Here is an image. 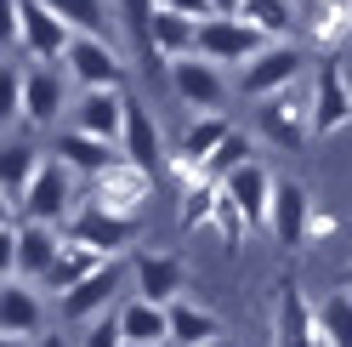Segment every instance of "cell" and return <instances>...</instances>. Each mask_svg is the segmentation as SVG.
Returning <instances> with one entry per match:
<instances>
[{
	"mask_svg": "<svg viewBox=\"0 0 352 347\" xmlns=\"http://www.w3.org/2000/svg\"><path fill=\"white\" fill-rule=\"evenodd\" d=\"M6 17H12V40L17 52L34 57V63H63L74 46V29L46 6V0H6Z\"/></svg>",
	"mask_w": 352,
	"mask_h": 347,
	"instance_id": "obj_1",
	"label": "cell"
},
{
	"mask_svg": "<svg viewBox=\"0 0 352 347\" xmlns=\"http://www.w3.org/2000/svg\"><path fill=\"white\" fill-rule=\"evenodd\" d=\"M63 251V233L57 228H40V222H23V216H6L0 222V256H6V279H23V285H40L52 273Z\"/></svg>",
	"mask_w": 352,
	"mask_h": 347,
	"instance_id": "obj_2",
	"label": "cell"
},
{
	"mask_svg": "<svg viewBox=\"0 0 352 347\" xmlns=\"http://www.w3.org/2000/svg\"><path fill=\"white\" fill-rule=\"evenodd\" d=\"M301 80H313V57H307V46H301V40H273L256 63L239 69V92L256 97V103H267L278 92H290V85H301Z\"/></svg>",
	"mask_w": 352,
	"mask_h": 347,
	"instance_id": "obj_3",
	"label": "cell"
},
{
	"mask_svg": "<svg viewBox=\"0 0 352 347\" xmlns=\"http://www.w3.org/2000/svg\"><path fill=\"white\" fill-rule=\"evenodd\" d=\"M256 125L261 137H267L273 148H284V154H301L307 143H313V85H290V92H278L267 103H256Z\"/></svg>",
	"mask_w": 352,
	"mask_h": 347,
	"instance_id": "obj_4",
	"label": "cell"
},
{
	"mask_svg": "<svg viewBox=\"0 0 352 347\" xmlns=\"http://www.w3.org/2000/svg\"><path fill=\"white\" fill-rule=\"evenodd\" d=\"M80 193L85 182L74 177L63 160H46V171H40V182L29 188V200H23V222H40V228H69L74 216H80Z\"/></svg>",
	"mask_w": 352,
	"mask_h": 347,
	"instance_id": "obj_5",
	"label": "cell"
},
{
	"mask_svg": "<svg viewBox=\"0 0 352 347\" xmlns=\"http://www.w3.org/2000/svg\"><path fill=\"white\" fill-rule=\"evenodd\" d=\"M63 69L80 92H125V52L114 46L108 34H74L69 57H63Z\"/></svg>",
	"mask_w": 352,
	"mask_h": 347,
	"instance_id": "obj_6",
	"label": "cell"
},
{
	"mask_svg": "<svg viewBox=\"0 0 352 347\" xmlns=\"http://www.w3.org/2000/svg\"><path fill=\"white\" fill-rule=\"evenodd\" d=\"M131 285V262H108V268H97L85 285H74L69 296H57V308H63V319L69 324H97V319H108V313H120V302L131 296L125 291Z\"/></svg>",
	"mask_w": 352,
	"mask_h": 347,
	"instance_id": "obj_7",
	"label": "cell"
},
{
	"mask_svg": "<svg viewBox=\"0 0 352 347\" xmlns=\"http://www.w3.org/2000/svg\"><path fill=\"white\" fill-rule=\"evenodd\" d=\"M148 200H153V171L131 165V160H120L114 171H102V177L85 188V205H97L108 216H125V222H142Z\"/></svg>",
	"mask_w": 352,
	"mask_h": 347,
	"instance_id": "obj_8",
	"label": "cell"
},
{
	"mask_svg": "<svg viewBox=\"0 0 352 347\" xmlns=\"http://www.w3.org/2000/svg\"><path fill=\"white\" fill-rule=\"evenodd\" d=\"M267 46H273V40L261 29H250L245 17H205V23H199V57L216 63V69H228V63L245 69V63H256Z\"/></svg>",
	"mask_w": 352,
	"mask_h": 347,
	"instance_id": "obj_9",
	"label": "cell"
},
{
	"mask_svg": "<svg viewBox=\"0 0 352 347\" xmlns=\"http://www.w3.org/2000/svg\"><path fill=\"white\" fill-rule=\"evenodd\" d=\"M69 69L63 63H34V69H23V125H34V132H46V125L69 120Z\"/></svg>",
	"mask_w": 352,
	"mask_h": 347,
	"instance_id": "obj_10",
	"label": "cell"
},
{
	"mask_svg": "<svg viewBox=\"0 0 352 347\" xmlns=\"http://www.w3.org/2000/svg\"><path fill=\"white\" fill-rule=\"evenodd\" d=\"M188 291V262L176 251H137L131 256V296L160 302V308H176Z\"/></svg>",
	"mask_w": 352,
	"mask_h": 347,
	"instance_id": "obj_11",
	"label": "cell"
},
{
	"mask_svg": "<svg viewBox=\"0 0 352 347\" xmlns=\"http://www.w3.org/2000/svg\"><path fill=\"white\" fill-rule=\"evenodd\" d=\"M125 114H131V92H80L63 125L120 148V137H125Z\"/></svg>",
	"mask_w": 352,
	"mask_h": 347,
	"instance_id": "obj_12",
	"label": "cell"
},
{
	"mask_svg": "<svg viewBox=\"0 0 352 347\" xmlns=\"http://www.w3.org/2000/svg\"><path fill=\"white\" fill-rule=\"evenodd\" d=\"M313 132L329 137V132H341V125L352 120V85H346V69L336 57H318L313 63Z\"/></svg>",
	"mask_w": 352,
	"mask_h": 347,
	"instance_id": "obj_13",
	"label": "cell"
},
{
	"mask_svg": "<svg viewBox=\"0 0 352 347\" xmlns=\"http://www.w3.org/2000/svg\"><path fill=\"white\" fill-rule=\"evenodd\" d=\"M137 228L142 222H125V216H108L97 205H80V216L69 222V240L91 245L97 256H108V262H125V251L137 245Z\"/></svg>",
	"mask_w": 352,
	"mask_h": 347,
	"instance_id": "obj_14",
	"label": "cell"
},
{
	"mask_svg": "<svg viewBox=\"0 0 352 347\" xmlns=\"http://www.w3.org/2000/svg\"><path fill=\"white\" fill-rule=\"evenodd\" d=\"M46 160L52 154H40L29 137H6V148H0V200H6V216L23 211V200H29V188L40 182Z\"/></svg>",
	"mask_w": 352,
	"mask_h": 347,
	"instance_id": "obj_15",
	"label": "cell"
},
{
	"mask_svg": "<svg viewBox=\"0 0 352 347\" xmlns=\"http://www.w3.org/2000/svg\"><path fill=\"white\" fill-rule=\"evenodd\" d=\"M222 188H228V200H233V211L245 216L250 228H267V222H273V193H278V177H273V171L261 165V160H250V165H239V171H233V177H228Z\"/></svg>",
	"mask_w": 352,
	"mask_h": 347,
	"instance_id": "obj_16",
	"label": "cell"
},
{
	"mask_svg": "<svg viewBox=\"0 0 352 347\" xmlns=\"http://www.w3.org/2000/svg\"><path fill=\"white\" fill-rule=\"evenodd\" d=\"M170 92L188 108H199V114H222L228 74L216 69V63H205V57H188V63H170Z\"/></svg>",
	"mask_w": 352,
	"mask_h": 347,
	"instance_id": "obj_17",
	"label": "cell"
},
{
	"mask_svg": "<svg viewBox=\"0 0 352 347\" xmlns=\"http://www.w3.org/2000/svg\"><path fill=\"white\" fill-rule=\"evenodd\" d=\"M278 347H329L324 313L301 296L296 279H284V285H278Z\"/></svg>",
	"mask_w": 352,
	"mask_h": 347,
	"instance_id": "obj_18",
	"label": "cell"
},
{
	"mask_svg": "<svg viewBox=\"0 0 352 347\" xmlns=\"http://www.w3.org/2000/svg\"><path fill=\"white\" fill-rule=\"evenodd\" d=\"M52 160H63V165H69V171H74V177H80L85 188H91V182L102 177V171H114L125 154H120L114 143H97V137H85V132H69V125H57Z\"/></svg>",
	"mask_w": 352,
	"mask_h": 347,
	"instance_id": "obj_19",
	"label": "cell"
},
{
	"mask_svg": "<svg viewBox=\"0 0 352 347\" xmlns=\"http://www.w3.org/2000/svg\"><path fill=\"white\" fill-rule=\"evenodd\" d=\"M313 193H307V182H296V177H284L278 182V193H273V240L284 245V251H307V228H313Z\"/></svg>",
	"mask_w": 352,
	"mask_h": 347,
	"instance_id": "obj_20",
	"label": "cell"
},
{
	"mask_svg": "<svg viewBox=\"0 0 352 347\" xmlns=\"http://www.w3.org/2000/svg\"><path fill=\"white\" fill-rule=\"evenodd\" d=\"M0 330H6V336H29V341L46 336V302H40L34 285L6 279V296H0Z\"/></svg>",
	"mask_w": 352,
	"mask_h": 347,
	"instance_id": "obj_21",
	"label": "cell"
},
{
	"mask_svg": "<svg viewBox=\"0 0 352 347\" xmlns=\"http://www.w3.org/2000/svg\"><path fill=\"white\" fill-rule=\"evenodd\" d=\"M114 319H120V330H125L131 347H176V341H170V308H160V302L125 296Z\"/></svg>",
	"mask_w": 352,
	"mask_h": 347,
	"instance_id": "obj_22",
	"label": "cell"
},
{
	"mask_svg": "<svg viewBox=\"0 0 352 347\" xmlns=\"http://www.w3.org/2000/svg\"><path fill=\"white\" fill-rule=\"evenodd\" d=\"M97 268H108V256H97L91 245H80V240H69L63 233V251H57V262H52V273L40 279V291H57V296H69L74 285H85Z\"/></svg>",
	"mask_w": 352,
	"mask_h": 347,
	"instance_id": "obj_23",
	"label": "cell"
},
{
	"mask_svg": "<svg viewBox=\"0 0 352 347\" xmlns=\"http://www.w3.org/2000/svg\"><path fill=\"white\" fill-rule=\"evenodd\" d=\"M120 154L131 160V165H142V171H153L160 160H170L165 154V137H160V125H153V114L131 97V114H125V137H120Z\"/></svg>",
	"mask_w": 352,
	"mask_h": 347,
	"instance_id": "obj_24",
	"label": "cell"
},
{
	"mask_svg": "<svg viewBox=\"0 0 352 347\" xmlns=\"http://www.w3.org/2000/svg\"><path fill=\"white\" fill-rule=\"evenodd\" d=\"M199 57V23L193 17H176V12H160L153 17V63H188Z\"/></svg>",
	"mask_w": 352,
	"mask_h": 347,
	"instance_id": "obj_25",
	"label": "cell"
},
{
	"mask_svg": "<svg viewBox=\"0 0 352 347\" xmlns=\"http://www.w3.org/2000/svg\"><path fill=\"white\" fill-rule=\"evenodd\" d=\"M307 34H313V46L336 57L346 40H352V0H318V6H307Z\"/></svg>",
	"mask_w": 352,
	"mask_h": 347,
	"instance_id": "obj_26",
	"label": "cell"
},
{
	"mask_svg": "<svg viewBox=\"0 0 352 347\" xmlns=\"http://www.w3.org/2000/svg\"><path fill=\"white\" fill-rule=\"evenodd\" d=\"M170 341L176 347H216L222 341V319H216L210 308H193V302L182 296L170 308Z\"/></svg>",
	"mask_w": 352,
	"mask_h": 347,
	"instance_id": "obj_27",
	"label": "cell"
},
{
	"mask_svg": "<svg viewBox=\"0 0 352 347\" xmlns=\"http://www.w3.org/2000/svg\"><path fill=\"white\" fill-rule=\"evenodd\" d=\"M228 132H233V120H228V114H199V120H193L188 132H182V143H176V154H182V160H193V165L205 171V165L216 160V148L228 143Z\"/></svg>",
	"mask_w": 352,
	"mask_h": 347,
	"instance_id": "obj_28",
	"label": "cell"
},
{
	"mask_svg": "<svg viewBox=\"0 0 352 347\" xmlns=\"http://www.w3.org/2000/svg\"><path fill=\"white\" fill-rule=\"evenodd\" d=\"M245 23L261 29L267 40H296V23H301V17H296L290 0H250V6H245Z\"/></svg>",
	"mask_w": 352,
	"mask_h": 347,
	"instance_id": "obj_29",
	"label": "cell"
},
{
	"mask_svg": "<svg viewBox=\"0 0 352 347\" xmlns=\"http://www.w3.org/2000/svg\"><path fill=\"white\" fill-rule=\"evenodd\" d=\"M46 6L74 34H108V6H102V0H46ZM108 40H114V34H108Z\"/></svg>",
	"mask_w": 352,
	"mask_h": 347,
	"instance_id": "obj_30",
	"label": "cell"
},
{
	"mask_svg": "<svg viewBox=\"0 0 352 347\" xmlns=\"http://www.w3.org/2000/svg\"><path fill=\"white\" fill-rule=\"evenodd\" d=\"M250 160H256V154H250V132H239V125H233L228 143L216 148V160L205 165V177H210V182H228L233 171H239V165H250Z\"/></svg>",
	"mask_w": 352,
	"mask_h": 347,
	"instance_id": "obj_31",
	"label": "cell"
},
{
	"mask_svg": "<svg viewBox=\"0 0 352 347\" xmlns=\"http://www.w3.org/2000/svg\"><path fill=\"white\" fill-rule=\"evenodd\" d=\"M318 313H324V336H329V347H352V291H336Z\"/></svg>",
	"mask_w": 352,
	"mask_h": 347,
	"instance_id": "obj_32",
	"label": "cell"
},
{
	"mask_svg": "<svg viewBox=\"0 0 352 347\" xmlns=\"http://www.w3.org/2000/svg\"><path fill=\"white\" fill-rule=\"evenodd\" d=\"M80 347H131V341L120 330V319L108 313V319H97V324H85V330H80Z\"/></svg>",
	"mask_w": 352,
	"mask_h": 347,
	"instance_id": "obj_33",
	"label": "cell"
},
{
	"mask_svg": "<svg viewBox=\"0 0 352 347\" xmlns=\"http://www.w3.org/2000/svg\"><path fill=\"white\" fill-rule=\"evenodd\" d=\"M0 103H6V125H12V114L23 120V74L6 63V74H0Z\"/></svg>",
	"mask_w": 352,
	"mask_h": 347,
	"instance_id": "obj_34",
	"label": "cell"
},
{
	"mask_svg": "<svg viewBox=\"0 0 352 347\" xmlns=\"http://www.w3.org/2000/svg\"><path fill=\"white\" fill-rule=\"evenodd\" d=\"M160 12H176V17H193V23H205V17H216L210 12V0H153Z\"/></svg>",
	"mask_w": 352,
	"mask_h": 347,
	"instance_id": "obj_35",
	"label": "cell"
},
{
	"mask_svg": "<svg viewBox=\"0 0 352 347\" xmlns=\"http://www.w3.org/2000/svg\"><path fill=\"white\" fill-rule=\"evenodd\" d=\"M329 233H336V216H329V211H313V228H307V245L329 240Z\"/></svg>",
	"mask_w": 352,
	"mask_h": 347,
	"instance_id": "obj_36",
	"label": "cell"
},
{
	"mask_svg": "<svg viewBox=\"0 0 352 347\" xmlns=\"http://www.w3.org/2000/svg\"><path fill=\"white\" fill-rule=\"evenodd\" d=\"M245 6H250V0H210L216 17H245Z\"/></svg>",
	"mask_w": 352,
	"mask_h": 347,
	"instance_id": "obj_37",
	"label": "cell"
},
{
	"mask_svg": "<svg viewBox=\"0 0 352 347\" xmlns=\"http://www.w3.org/2000/svg\"><path fill=\"white\" fill-rule=\"evenodd\" d=\"M34 347H80V336H40Z\"/></svg>",
	"mask_w": 352,
	"mask_h": 347,
	"instance_id": "obj_38",
	"label": "cell"
},
{
	"mask_svg": "<svg viewBox=\"0 0 352 347\" xmlns=\"http://www.w3.org/2000/svg\"><path fill=\"white\" fill-rule=\"evenodd\" d=\"M0 347H34L29 336H6V341H0Z\"/></svg>",
	"mask_w": 352,
	"mask_h": 347,
	"instance_id": "obj_39",
	"label": "cell"
}]
</instances>
